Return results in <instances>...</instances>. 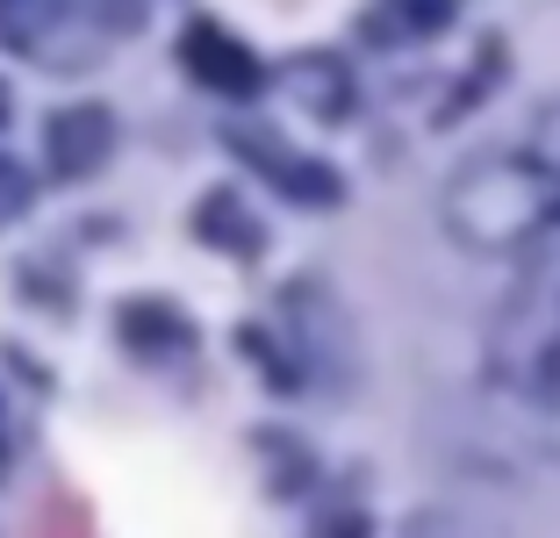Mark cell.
<instances>
[{
  "mask_svg": "<svg viewBox=\"0 0 560 538\" xmlns=\"http://www.w3.org/2000/svg\"><path fill=\"white\" fill-rule=\"evenodd\" d=\"M489 366H495V381L517 388L525 402L560 409V302L553 294H532V288L511 294V309L495 316Z\"/></svg>",
  "mask_w": 560,
  "mask_h": 538,
  "instance_id": "cell-1",
  "label": "cell"
},
{
  "mask_svg": "<svg viewBox=\"0 0 560 538\" xmlns=\"http://www.w3.org/2000/svg\"><path fill=\"white\" fill-rule=\"evenodd\" d=\"M44 151H50V173L58 179H86L108 165L116 151V115L101 108V101H80V108H58L44 122Z\"/></svg>",
  "mask_w": 560,
  "mask_h": 538,
  "instance_id": "cell-2",
  "label": "cell"
},
{
  "mask_svg": "<svg viewBox=\"0 0 560 538\" xmlns=\"http://www.w3.org/2000/svg\"><path fill=\"white\" fill-rule=\"evenodd\" d=\"M180 66L195 72L201 86H215V94H231V101L259 94V58H252V50L237 44L231 30H215V22H195V30L180 36Z\"/></svg>",
  "mask_w": 560,
  "mask_h": 538,
  "instance_id": "cell-3",
  "label": "cell"
},
{
  "mask_svg": "<svg viewBox=\"0 0 560 538\" xmlns=\"http://www.w3.org/2000/svg\"><path fill=\"white\" fill-rule=\"evenodd\" d=\"M231 144L245 151L252 165H266V173L280 179V195H295V201H316V209H330V201L346 195V187H338V173H330V165H316V159H295V151H280L273 137H245V130H237Z\"/></svg>",
  "mask_w": 560,
  "mask_h": 538,
  "instance_id": "cell-4",
  "label": "cell"
},
{
  "mask_svg": "<svg viewBox=\"0 0 560 538\" xmlns=\"http://www.w3.org/2000/svg\"><path fill=\"white\" fill-rule=\"evenodd\" d=\"M122 344L159 359V352H187L195 330H187V316L173 309V302H130V309H122Z\"/></svg>",
  "mask_w": 560,
  "mask_h": 538,
  "instance_id": "cell-5",
  "label": "cell"
},
{
  "mask_svg": "<svg viewBox=\"0 0 560 538\" xmlns=\"http://www.w3.org/2000/svg\"><path fill=\"white\" fill-rule=\"evenodd\" d=\"M195 230L209 237V245L237 252V259H252V252L266 245V230H259V223L245 215V201H237V195H209V201L195 209Z\"/></svg>",
  "mask_w": 560,
  "mask_h": 538,
  "instance_id": "cell-6",
  "label": "cell"
},
{
  "mask_svg": "<svg viewBox=\"0 0 560 538\" xmlns=\"http://www.w3.org/2000/svg\"><path fill=\"white\" fill-rule=\"evenodd\" d=\"M453 22V0H388L366 15V36L374 44H410V36H431Z\"/></svg>",
  "mask_w": 560,
  "mask_h": 538,
  "instance_id": "cell-7",
  "label": "cell"
},
{
  "mask_svg": "<svg viewBox=\"0 0 560 538\" xmlns=\"http://www.w3.org/2000/svg\"><path fill=\"white\" fill-rule=\"evenodd\" d=\"M295 86H302V108H316L324 122H338V115L352 108V80L338 58H302L295 66Z\"/></svg>",
  "mask_w": 560,
  "mask_h": 538,
  "instance_id": "cell-8",
  "label": "cell"
},
{
  "mask_svg": "<svg viewBox=\"0 0 560 538\" xmlns=\"http://www.w3.org/2000/svg\"><path fill=\"white\" fill-rule=\"evenodd\" d=\"M58 15H66V0H0V30L15 36L22 50H30L36 36H44L50 22H58Z\"/></svg>",
  "mask_w": 560,
  "mask_h": 538,
  "instance_id": "cell-9",
  "label": "cell"
},
{
  "mask_svg": "<svg viewBox=\"0 0 560 538\" xmlns=\"http://www.w3.org/2000/svg\"><path fill=\"white\" fill-rule=\"evenodd\" d=\"M517 151H525V159H539L546 173L560 179V101H553V108H539V122H532V137Z\"/></svg>",
  "mask_w": 560,
  "mask_h": 538,
  "instance_id": "cell-10",
  "label": "cell"
},
{
  "mask_svg": "<svg viewBox=\"0 0 560 538\" xmlns=\"http://www.w3.org/2000/svg\"><path fill=\"white\" fill-rule=\"evenodd\" d=\"M22 209H30V173L22 165H0V223L22 215Z\"/></svg>",
  "mask_w": 560,
  "mask_h": 538,
  "instance_id": "cell-11",
  "label": "cell"
},
{
  "mask_svg": "<svg viewBox=\"0 0 560 538\" xmlns=\"http://www.w3.org/2000/svg\"><path fill=\"white\" fill-rule=\"evenodd\" d=\"M316 538H366V524H360V517H330Z\"/></svg>",
  "mask_w": 560,
  "mask_h": 538,
  "instance_id": "cell-12",
  "label": "cell"
},
{
  "mask_svg": "<svg viewBox=\"0 0 560 538\" xmlns=\"http://www.w3.org/2000/svg\"><path fill=\"white\" fill-rule=\"evenodd\" d=\"M0 115H8V94H0Z\"/></svg>",
  "mask_w": 560,
  "mask_h": 538,
  "instance_id": "cell-13",
  "label": "cell"
}]
</instances>
